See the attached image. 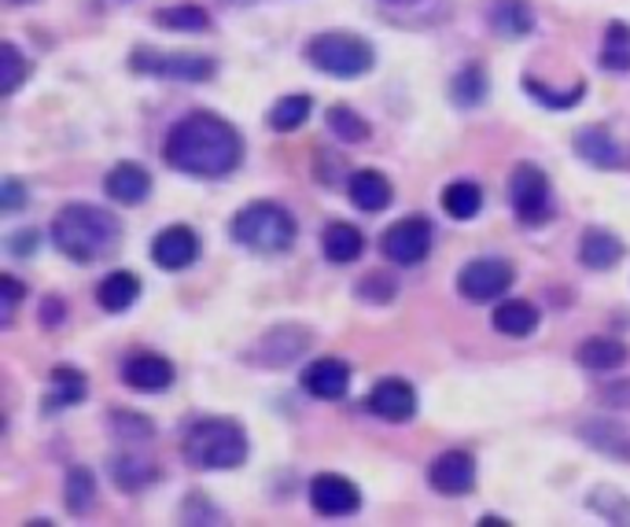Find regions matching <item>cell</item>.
Returning <instances> with one entry per match:
<instances>
[{"mask_svg": "<svg viewBox=\"0 0 630 527\" xmlns=\"http://www.w3.org/2000/svg\"><path fill=\"white\" fill-rule=\"evenodd\" d=\"M166 163L192 178H226L244 159V141L215 111H192L166 133Z\"/></svg>", "mask_w": 630, "mask_h": 527, "instance_id": "1", "label": "cell"}, {"mask_svg": "<svg viewBox=\"0 0 630 527\" xmlns=\"http://www.w3.org/2000/svg\"><path fill=\"white\" fill-rule=\"evenodd\" d=\"M123 236V221L92 203H67L52 221V240L74 262H97Z\"/></svg>", "mask_w": 630, "mask_h": 527, "instance_id": "2", "label": "cell"}, {"mask_svg": "<svg viewBox=\"0 0 630 527\" xmlns=\"http://www.w3.org/2000/svg\"><path fill=\"white\" fill-rule=\"evenodd\" d=\"M229 233H233L236 244H244L247 252L281 255V252H288L295 240V218L281 207V203L258 200V203H247V207L229 221Z\"/></svg>", "mask_w": 630, "mask_h": 527, "instance_id": "3", "label": "cell"}, {"mask_svg": "<svg viewBox=\"0 0 630 527\" xmlns=\"http://www.w3.org/2000/svg\"><path fill=\"white\" fill-rule=\"evenodd\" d=\"M184 454L196 468H236L247 461V432L226 417L200 421L184 436Z\"/></svg>", "mask_w": 630, "mask_h": 527, "instance_id": "4", "label": "cell"}, {"mask_svg": "<svg viewBox=\"0 0 630 527\" xmlns=\"http://www.w3.org/2000/svg\"><path fill=\"white\" fill-rule=\"evenodd\" d=\"M307 60L321 74H332V78H361V74L373 70L376 52L365 37L347 30H329V34H318L307 44Z\"/></svg>", "mask_w": 630, "mask_h": 527, "instance_id": "5", "label": "cell"}, {"mask_svg": "<svg viewBox=\"0 0 630 527\" xmlns=\"http://www.w3.org/2000/svg\"><path fill=\"white\" fill-rule=\"evenodd\" d=\"M129 67L137 74H152V78H170V81H207L218 70L210 55L166 52V49H133Z\"/></svg>", "mask_w": 630, "mask_h": 527, "instance_id": "6", "label": "cell"}, {"mask_svg": "<svg viewBox=\"0 0 630 527\" xmlns=\"http://www.w3.org/2000/svg\"><path fill=\"white\" fill-rule=\"evenodd\" d=\"M509 200H513L516 221L524 226H542L553 215V200H550V178H545L542 166L520 163L509 178Z\"/></svg>", "mask_w": 630, "mask_h": 527, "instance_id": "7", "label": "cell"}, {"mask_svg": "<svg viewBox=\"0 0 630 527\" xmlns=\"http://www.w3.org/2000/svg\"><path fill=\"white\" fill-rule=\"evenodd\" d=\"M516 273L505 258L484 255V258H472V262L461 266L458 273V292L465 295L468 303H494L498 295H505L513 288Z\"/></svg>", "mask_w": 630, "mask_h": 527, "instance_id": "8", "label": "cell"}, {"mask_svg": "<svg viewBox=\"0 0 630 527\" xmlns=\"http://www.w3.org/2000/svg\"><path fill=\"white\" fill-rule=\"evenodd\" d=\"M380 247H384V255L391 258L395 266H416L432 252V226L424 218H402L387 229Z\"/></svg>", "mask_w": 630, "mask_h": 527, "instance_id": "9", "label": "cell"}, {"mask_svg": "<svg viewBox=\"0 0 630 527\" xmlns=\"http://www.w3.org/2000/svg\"><path fill=\"white\" fill-rule=\"evenodd\" d=\"M369 410L376 417L391 421V424H402V421H413L416 417V391L410 381L402 376H384V381L373 384L369 391Z\"/></svg>", "mask_w": 630, "mask_h": 527, "instance_id": "10", "label": "cell"}, {"mask_svg": "<svg viewBox=\"0 0 630 527\" xmlns=\"http://www.w3.org/2000/svg\"><path fill=\"white\" fill-rule=\"evenodd\" d=\"M310 505L321 516H347V513H358L361 491L347 476L321 473V476H313V484H310Z\"/></svg>", "mask_w": 630, "mask_h": 527, "instance_id": "11", "label": "cell"}, {"mask_svg": "<svg viewBox=\"0 0 630 527\" xmlns=\"http://www.w3.org/2000/svg\"><path fill=\"white\" fill-rule=\"evenodd\" d=\"M428 484L439 494H450V498L468 494L476 487V461H472L468 450H447V454L432 461Z\"/></svg>", "mask_w": 630, "mask_h": 527, "instance_id": "12", "label": "cell"}, {"mask_svg": "<svg viewBox=\"0 0 630 527\" xmlns=\"http://www.w3.org/2000/svg\"><path fill=\"white\" fill-rule=\"evenodd\" d=\"M152 258L163 270H184L200 258V236L192 226H166L152 240Z\"/></svg>", "mask_w": 630, "mask_h": 527, "instance_id": "13", "label": "cell"}, {"mask_svg": "<svg viewBox=\"0 0 630 527\" xmlns=\"http://www.w3.org/2000/svg\"><path fill=\"white\" fill-rule=\"evenodd\" d=\"M123 381L126 387H133V391H141V395H159L173 384V365L166 362L163 355H147L144 350V355L126 358Z\"/></svg>", "mask_w": 630, "mask_h": 527, "instance_id": "14", "label": "cell"}, {"mask_svg": "<svg viewBox=\"0 0 630 527\" xmlns=\"http://www.w3.org/2000/svg\"><path fill=\"white\" fill-rule=\"evenodd\" d=\"M303 387H307V395H313V399L336 402L350 387V365L339 362V358H318L303 373Z\"/></svg>", "mask_w": 630, "mask_h": 527, "instance_id": "15", "label": "cell"}, {"mask_svg": "<svg viewBox=\"0 0 630 527\" xmlns=\"http://www.w3.org/2000/svg\"><path fill=\"white\" fill-rule=\"evenodd\" d=\"M104 192L115 203H126V207H133V203H141L147 192H152V173H147L141 163H118V166H111V170H107Z\"/></svg>", "mask_w": 630, "mask_h": 527, "instance_id": "16", "label": "cell"}, {"mask_svg": "<svg viewBox=\"0 0 630 527\" xmlns=\"http://www.w3.org/2000/svg\"><path fill=\"white\" fill-rule=\"evenodd\" d=\"M487 23L498 37H509V41H520L535 30V8L527 0H494L487 8Z\"/></svg>", "mask_w": 630, "mask_h": 527, "instance_id": "17", "label": "cell"}, {"mask_svg": "<svg viewBox=\"0 0 630 527\" xmlns=\"http://www.w3.org/2000/svg\"><path fill=\"white\" fill-rule=\"evenodd\" d=\"M347 192H350V203H355L358 210H365V215L384 210L395 196L391 181H387L380 170H355L350 173V189Z\"/></svg>", "mask_w": 630, "mask_h": 527, "instance_id": "18", "label": "cell"}, {"mask_svg": "<svg viewBox=\"0 0 630 527\" xmlns=\"http://www.w3.org/2000/svg\"><path fill=\"white\" fill-rule=\"evenodd\" d=\"M579 436L594 450H601V454H608L616 461H630V428H623L619 421H587L579 428Z\"/></svg>", "mask_w": 630, "mask_h": 527, "instance_id": "19", "label": "cell"}, {"mask_svg": "<svg viewBox=\"0 0 630 527\" xmlns=\"http://www.w3.org/2000/svg\"><path fill=\"white\" fill-rule=\"evenodd\" d=\"M576 152H579L587 163L605 166V170H613V166L623 163V152H619V144L613 141V133H608L605 126L579 129V133H576Z\"/></svg>", "mask_w": 630, "mask_h": 527, "instance_id": "20", "label": "cell"}, {"mask_svg": "<svg viewBox=\"0 0 630 527\" xmlns=\"http://www.w3.org/2000/svg\"><path fill=\"white\" fill-rule=\"evenodd\" d=\"M97 299L107 313H126L137 299H141V281H137L133 273H126V270L107 273L104 281H100V288H97Z\"/></svg>", "mask_w": 630, "mask_h": 527, "instance_id": "21", "label": "cell"}, {"mask_svg": "<svg viewBox=\"0 0 630 527\" xmlns=\"http://www.w3.org/2000/svg\"><path fill=\"white\" fill-rule=\"evenodd\" d=\"M579 258L590 270H608V266H616L623 258V244L608 229H587L579 244Z\"/></svg>", "mask_w": 630, "mask_h": 527, "instance_id": "22", "label": "cell"}, {"mask_svg": "<svg viewBox=\"0 0 630 527\" xmlns=\"http://www.w3.org/2000/svg\"><path fill=\"white\" fill-rule=\"evenodd\" d=\"M494 329L502 332V336H513V339H524V336H531L535 329H539V307H531V303H524V299H509L502 303V307L494 310Z\"/></svg>", "mask_w": 630, "mask_h": 527, "instance_id": "23", "label": "cell"}, {"mask_svg": "<svg viewBox=\"0 0 630 527\" xmlns=\"http://www.w3.org/2000/svg\"><path fill=\"white\" fill-rule=\"evenodd\" d=\"M576 358H579V365L594 369V373H608V369H619L627 362V344L613 336H594V339H587V344H579Z\"/></svg>", "mask_w": 630, "mask_h": 527, "instance_id": "24", "label": "cell"}, {"mask_svg": "<svg viewBox=\"0 0 630 527\" xmlns=\"http://www.w3.org/2000/svg\"><path fill=\"white\" fill-rule=\"evenodd\" d=\"M321 247L332 262L343 266V262H355V258L361 255V247H365V240H361V229H355L350 221H332V226L321 233Z\"/></svg>", "mask_w": 630, "mask_h": 527, "instance_id": "25", "label": "cell"}, {"mask_svg": "<svg viewBox=\"0 0 630 527\" xmlns=\"http://www.w3.org/2000/svg\"><path fill=\"white\" fill-rule=\"evenodd\" d=\"M86 395H89V381H86V373H78V369H70V365H60V369H52V387H49V410H55V406H78V402H86Z\"/></svg>", "mask_w": 630, "mask_h": 527, "instance_id": "26", "label": "cell"}, {"mask_svg": "<svg viewBox=\"0 0 630 527\" xmlns=\"http://www.w3.org/2000/svg\"><path fill=\"white\" fill-rule=\"evenodd\" d=\"M442 207H447V215L453 221L476 218L479 207H484V189H479L476 181H453L447 184V192H442Z\"/></svg>", "mask_w": 630, "mask_h": 527, "instance_id": "27", "label": "cell"}, {"mask_svg": "<svg viewBox=\"0 0 630 527\" xmlns=\"http://www.w3.org/2000/svg\"><path fill=\"white\" fill-rule=\"evenodd\" d=\"M310 336L307 332H292V329H277L262 339V362L266 365H288V358H295L299 350H307Z\"/></svg>", "mask_w": 630, "mask_h": 527, "instance_id": "28", "label": "cell"}, {"mask_svg": "<svg viewBox=\"0 0 630 527\" xmlns=\"http://www.w3.org/2000/svg\"><path fill=\"white\" fill-rule=\"evenodd\" d=\"M92 498H97V476L89 468H70L67 484H63V502L74 516H86L92 510Z\"/></svg>", "mask_w": 630, "mask_h": 527, "instance_id": "29", "label": "cell"}, {"mask_svg": "<svg viewBox=\"0 0 630 527\" xmlns=\"http://www.w3.org/2000/svg\"><path fill=\"white\" fill-rule=\"evenodd\" d=\"M310 97H303V92H292V97H281L270 111V126L277 133H295L303 123L310 118Z\"/></svg>", "mask_w": 630, "mask_h": 527, "instance_id": "30", "label": "cell"}, {"mask_svg": "<svg viewBox=\"0 0 630 527\" xmlns=\"http://www.w3.org/2000/svg\"><path fill=\"white\" fill-rule=\"evenodd\" d=\"M450 97L458 107H479L487 100V70L476 67V63L465 67L450 81Z\"/></svg>", "mask_w": 630, "mask_h": 527, "instance_id": "31", "label": "cell"}, {"mask_svg": "<svg viewBox=\"0 0 630 527\" xmlns=\"http://www.w3.org/2000/svg\"><path fill=\"white\" fill-rule=\"evenodd\" d=\"M329 129L339 137L343 144H361L369 137V123H365V118H361L355 107H343V104L329 107Z\"/></svg>", "mask_w": 630, "mask_h": 527, "instance_id": "32", "label": "cell"}, {"mask_svg": "<svg viewBox=\"0 0 630 527\" xmlns=\"http://www.w3.org/2000/svg\"><path fill=\"white\" fill-rule=\"evenodd\" d=\"M155 23L166 26V30H207L210 15L200 4H173V8H163L155 15Z\"/></svg>", "mask_w": 630, "mask_h": 527, "instance_id": "33", "label": "cell"}, {"mask_svg": "<svg viewBox=\"0 0 630 527\" xmlns=\"http://www.w3.org/2000/svg\"><path fill=\"white\" fill-rule=\"evenodd\" d=\"M601 67L608 70H630V26L613 23L605 37V52H601Z\"/></svg>", "mask_w": 630, "mask_h": 527, "instance_id": "34", "label": "cell"}, {"mask_svg": "<svg viewBox=\"0 0 630 527\" xmlns=\"http://www.w3.org/2000/svg\"><path fill=\"white\" fill-rule=\"evenodd\" d=\"M26 74H30V67H26L23 52H18L12 41L0 44V92H4V97H12V92L23 86Z\"/></svg>", "mask_w": 630, "mask_h": 527, "instance_id": "35", "label": "cell"}, {"mask_svg": "<svg viewBox=\"0 0 630 527\" xmlns=\"http://www.w3.org/2000/svg\"><path fill=\"white\" fill-rule=\"evenodd\" d=\"M524 89L531 92L539 104H545V107H553V111H568V107H576L579 100H582V92H587V86L582 81H576V89H568V92H557V89H550V86H542L539 78H524Z\"/></svg>", "mask_w": 630, "mask_h": 527, "instance_id": "36", "label": "cell"}, {"mask_svg": "<svg viewBox=\"0 0 630 527\" xmlns=\"http://www.w3.org/2000/svg\"><path fill=\"white\" fill-rule=\"evenodd\" d=\"M115 484H123L126 491H137V487L152 484V465H144V461H133V458L115 461Z\"/></svg>", "mask_w": 630, "mask_h": 527, "instance_id": "37", "label": "cell"}, {"mask_svg": "<svg viewBox=\"0 0 630 527\" xmlns=\"http://www.w3.org/2000/svg\"><path fill=\"white\" fill-rule=\"evenodd\" d=\"M0 292H4V325H12V318H15V307L26 299V288L15 281V277H0Z\"/></svg>", "mask_w": 630, "mask_h": 527, "instance_id": "38", "label": "cell"}, {"mask_svg": "<svg viewBox=\"0 0 630 527\" xmlns=\"http://www.w3.org/2000/svg\"><path fill=\"white\" fill-rule=\"evenodd\" d=\"M8 252L18 255V258L34 255L37 252V233H34V229H18V233L12 236V244H8Z\"/></svg>", "mask_w": 630, "mask_h": 527, "instance_id": "39", "label": "cell"}, {"mask_svg": "<svg viewBox=\"0 0 630 527\" xmlns=\"http://www.w3.org/2000/svg\"><path fill=\"white\" fill-rule=\"evenodd\" d=\"M601 402L627 410V406H630V381L627 384H605V391H601Z\"/></svg>", "mask_w": 630, "mask_h": 527, "instance_id": "40", "label": "cell"}, {"mask_svg": "<svg viewBox=\"0 0 630 527\" xmlns=\"http://www.w3.org/2000/svg\"><path fill=\"white\" fill-rule=\"evenodd\" d=\"M23 207V184H18L15 178L4 181V210H18Z\"/></svg>", "mask_w": 630, "mask_h": 527, "instance_id": "41", "label": "cell"}, {"mask_svg": "<svg viewBox=\"0 0 630 527\" xmlns=\"http://www.w3.org/2000/svg\"><path fill=\"white\" fill-rule=\"evenodd\" d=\"M55 318L63 321V303L55 299V295H49V299H44V313H41V321H44V325H55Z\"/></svg>", "mask_w": 630, "mask_h": 527, "instance_id": "42", "label": "cell"}, {"mask_svg": "<svg viewBox=\"0 0 630 527\" xmlns=\"http://www.w3.org/2000/svg\"><path fill=\"white\" fill-rule=\"evenodd\" d=\"M387 4H416V0H387Z\"/></svg>", "mask_w": 630, "mask_h": 527, "instance_id": "43", "label": "cell"}]
</instances>
